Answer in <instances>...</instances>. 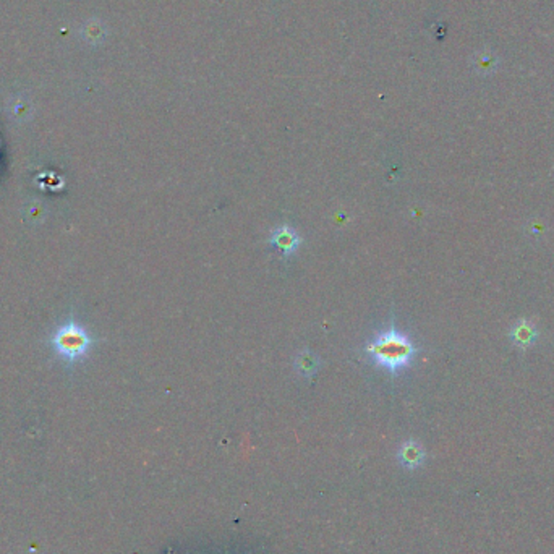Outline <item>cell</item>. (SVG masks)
<instances>
[{"mask_svg":"<svg viewBox=\"0 0 554 554\" xmlns=\"http://www.w3.org/2000/svg\"><path fill=\"white\" fill-rule=\"evenodd\" d=\"M536 339H538V329L525 320L519 321L517 325L511 329V341L517 345V347H530V345L536 342Z\"/></svg>","mask_w":554,"mask_h":554,"instance_id":"277c9868","label":"cell"},{"mask_svg":"<svg viewBox=\"0 0 554 554\" xmlns=\"http://www.w3.org/2000/svg\"><path fill=\"white\" fill-rule=\"evenodd\" d=\"M373 360L383 368L396 373L407 366L414 359L415 347L410 339L404 334L397 332L396 329L383 332L378 336L368 347H366Z\"/></svg>","mask_w":554,"mask_h":554,"instance_id":"6da1fadb","label":"cell"},{"mask_svg":"<svg viewBox=\"0 0 554 554\" xmlns=\"http://www.w3.org/2000/svg\"><path fill=\"white\" fill-rule=\"evenodd\" d=\"M54 345L57 352L68 360H76L78 356L86 354L90 347V336L85 329L78 327L73 323L59 329L56 337H54Z\"/></svg>","mask_w":554,"mask_h":554,"instance_id":"7a4b0ae2","label":"cell"},{"mask_svg":"<svg viewBox=\"0 0 554 554\" xmlns=\"http://www.w3.org/2000/svg\"><path fill=\"white\" fill-rule=\"evenodd\" d=\"M318 365L320 363H318L316 356L313 354H308V352L299 355L297 363H295V366H297V370L301 373V375L308 376V378L315 375V373L318 371Z\"/></svg>","mask_w":554,"mask_h":554,"instance_id":"5b68a950","label":"cell"},{"mask_svg":"<svg viewBox=\"0 0 554 554\" xmlns=\"http://www.w3.org/2000/svg\"><path fill=\"white\" fill-rule=\"evenodd\" d=\"M270 242L274 248L281 251L282 255L289 256L297 251L300 246V235L295 232L292 227L289 226H281L272 230Z\"/></svg>","mask_w":554,"mask_h":554,"instance_id":"3957f363","label":"cell"},{"mask_svg":"<svg viewBox=\"0 0 554 554\" xmlns=\"http://www.w3.org/2000/svg\"><path fill=\"white\" fill-rule=\"evenodd\" d=\"M400 454H402V459L405 460V462L410 464V465L420 464L421 459H423V451H421V447L418 446V444H415V442L405 444L404 449H402V452H400Z\"/></svg>","mask_w":554,"mask_h":554,"instance_id":"8992f818","label":"cell"}]
</instances>
